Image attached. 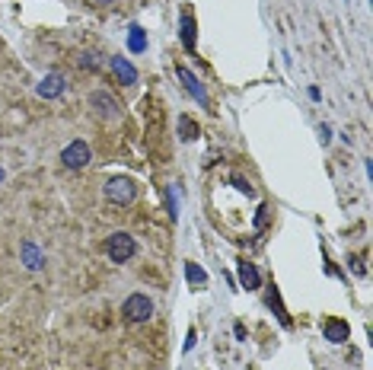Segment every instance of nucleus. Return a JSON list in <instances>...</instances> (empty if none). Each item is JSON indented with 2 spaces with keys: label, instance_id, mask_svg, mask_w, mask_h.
Listing matches in <instances>:
<instances>
[{
  "label": "nucleus",
  "instance_id": "nucleus-13",
  "mask_svg": "<svg viewBox=\"0 0 373 370\" xmlns=\"http://www.w3.org/2000/svg\"><path fill=\"white\" fill-rule=\"evenodd\" d=\"M182 45H185V51H195V20H192V13H182Z\"/></svg>",
  "mask_w": 373,
  "mask_h": 370
},
{
  "label": "nucleus",
  "instance_id": "nucleus-11",
  "mask_svg": "<svg viewBox=\"0 0 373 370\" xmlns=\"http://www.w3.org/2000/svg\"><path fill=\"white\" fill-rule=\"evenodd\" d=\"M239 281H243L246 290H255L262 284V275H258V269L252 262H239Z\"/></svg>",
  "mask_w": 373,
  "mask_h": 370
},
{
  "label": "nucleus",
  "instance_id": "nucleus-5",
  "mask_svg": "<svg viewBox=\"0 0 373 370\" xmlns=\"http://www.w3.org/2000/svg\"><path fill=\"white\" fill-rule=\"evenodd\" d=\"M90 106H93V109L99 112L102 118H118V102H115L112 96L106 93V90H96V93H90Z\"/></svg>",
  "mask_w": 373,
  "mask_h": 370
},
{
  "label": "nucleus",
  "instance_id": "nucleus-8",
  "mask_svg": "<svg viewBox=\"0 0 373 370\" xmlns=\"http://www.w3.org/2000/svg\"><path fill=\"white\" fill-rule=\"evenodd\" d=\"M323 332H325V339H329V341L342 345V341H348L351 329H348V322H344V320H325L323 322Z\"/></svg>",
  "mask_w": 373,
  "mask_h": 370
},
{
  "label": "nucleus",
  "instance_id": "nucleus-6",
  "mask_svg": "<svg viewBox=\"0 0 373 370\" xmlns=\"http://www.w3.org/2000/svg\"><path fill=\"white\" fill-rule=\"evenodd\" d=\"M61 93H64V77H61V73H48V77L38 83V96H42V99H57Z\"/></svg>",
  "mask_w": 373,
  "mask_h": 370
},
{
  "label": "nucleus",
  "instance_id": "nucleus-9",
  "mask_svg": "<svg viewBox=\"0 0 373 370\" xmlns=\"http://www.w3.org/2000/svg\"><path fill=\"white\" fill-rule=\"evenodd\" d=\"M22 265H26L29 271H38L45 265V255H42V249L36 246L32 240H26L22 243Z\"/></svg>",
  "mask_w": 373,
  "mask_h": 370
},
{
  "label": "nucleus",
  "instance_id": "nucleus-3",
  "mask_svg": "<svg viewBox=\"0 0 373 370\" xmlns=\"http://www.w3.org/2000/svg\"><path fill=\"white\" fill-rule=\"evenodd\" d=\"M122 316L128 322H147L153 316L150 297H147V294H131V297L125 300V306H122Z\"/></svg>",
  "mask_w": 373,
  "mask_h": 370
},
{
  "label": "nucleus",
  "instance_id": "nucleus-7",
  "mask_svg": "<svg viewBox=\"0 0 373 370\" xmlns=\"http://www.w3.org/2000/svg\"><path fill=\"white\" fill-rule=\"evenodd\" d=\"M179 80L185 83V90L195 96V99L201 102V106H208V93H204V87H201V83H198V77H195V73L188 71V67H179Z\"/></svg>",
  "mask_w": 373,
  "mask_h": 370
},
{
  "label": "nucleus",
  "instance_id": "nucleus-4",
  "mask_svg": "<svg viewBox=\"0 0 373 370\" xmlns=\"http://www.w3.org/2000/svg\"><path fill=\"white\" fill-rule=\"evenodd\" d=\"M90 160H93V153H90L86 141H71V144L61 150V163H64L67 169H83Z\"/></svg>",
  "mask_w": 373,
  "mask_h": 370
},
{
  "label": "nucleus",
  "instance_id": "nucleus-2",
  "mask_svg": "<svg viewBox=\"0 0 373 370\" xmlns=\"http://www.w3.org/2000/svg\"><path fill=\"white\" fill-rule=\"evenodd\" d=\"M137 195V185L134 179H128V176H115V179H108L106 185V198L112 204H131Z\"/></svg>",
  "mask_w": 373,
  "mask_h": 370
},
{
  "label": "nucleus",
  "instance_id": "nucleus-14",
  "mask_svg": "<svg viewBox=\"0 0 373 370\" xmlns=\"http://www.w3.org/2000/svg\"><path fill=\"white\" fill-rule=\"evenodd\" d=\"M179 138L182 141H195V138H198V124H195L188 115L179 118Z\"/></svg>",
  "mask_w": 373,
  "mask_h": 370
},
{
  "label": "nucleus",
  "instance_id": "nucleus-12",
  "mask_svg": "<svg viewBox=\"0 0 373 370\" xmlns=\"http://www.w3.org/2000/svg\"><path fill=\"white\" fill-rule=\"evenodd\" d=\"M128 48L134 51V55L147 51V32H143L141 26H131V29H128Z\"/></svg>",
  "mask_w": 373,
  "mask_h": 370
},
{
  "label": "nucleus",
  "instance_id": "nucleus-17",
  "mask_svg": "<svg viewBox=\"0 0 373 370\" xmlns=\"http://www.w3.org/2000/svg\"><path fill=\"white\" fill-rule=\"evenodd\" d=\"M0 182H3V166H0Z\"/></svg>",
  "mask_w": 373,
  "mask_h": 370
},
{
  "label": "nucleus",
  "instance_id": "nucleus-15",
  "mask_svg": "<svg viewBox=\"0 0 373 370\" xmlns=\"http://www.w3.org/2000/svg\"><path fill=\"white\" fill-rule=\"evenodd\" d=\"M185 275H188V281H192V284H204V281H208V275H204L198 265H192V262L185 265Z\"/></svg>",
  "mask_w": 373,
  "mask_h": 370
},
{
  "label": "nucleus",
  "instance_id": "nucleus-16",
  "mask_svg": "<svg viewBox=\"0 0 373 370\" xmlns=\"http://www.w3.org/2000/svg\"><path fill=\"white\" fill-rule=\"evenodd\" d=\"M233 182H237V189H239V192H252V189H249V185H246V182H243V179H239V176H237V179H233Z\"/></svg>",
  "mask_w": 373,
  "mask_h": 370
},
{
  "label": "nucleus",
  "instance_id": "nucleus-10",
  "mask_svg": "<svg viewBox=\"0 0 373 370\" xmlns=\"http://www.w3.org/2000/svg\"><path fill=\"white\" fill-rule=\"evenodd\" d=\"M112 71H115V77H118V80L122 83H137V71H134V64H131L128 58H122V55H118V58H112Z\"/></svg>",
  "mask_w": 373,
  "mask_h": 370
},
{
  "label": "nucleus",
  "instance_id": "nucleus-1",
  "mask_svg": "<svg viewBox=\"0 0 373 370\" xmlns=\"http://www.w3.org/2000/svg\"><path fill=\"white\" fill-rule=\"evenodd\" d=\"M106 252H108V259L112 262H118V265H122V262H131L134 259V252H137V243H134V236H131V233H112V236H108V243H106Z\"/></svg>",
  "mask_w": 373,
  "mask_h": 370
}]
</instances>
